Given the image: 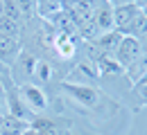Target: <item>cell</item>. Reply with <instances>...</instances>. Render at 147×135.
Segmentation results:
<instances>
[{"label":"cell","instance_id":"cb8c5ba5","mask_svg":"<svg viewBox=\"0 0 147 135\" xmlns=\"http://www.w3.org/2000/svg\"><path fill=\"white\" fill-rule=\"evenodd\" d=\"M140 45H143V52H147V36L143 41H140Z\"/></svg>","mask_w":147,"mask_h":135},{"label":"cell","instance_id":"e0dca14e","mask_svg":"<svg viewBox=\"0 0 147 135\" xmlns=\"http://www.w3.org/2000/svg\"><path fill=\"white\" fill-rule=\"evenodd\" d=\"M0 83H2L7 90L16 88V83H14V74H11V68H9V65H5L2 61H0Z\"/></svg>","mask_w":147,"mask_h":135},{"label":"cell","instance_id":"7402d4cb","mask_svg":"<svg viewBox=\"0 0 147 135\" xmlns=\"http://www.w3.org/2000/svg\"><path fill=\"white\" fill-rule=\"evenodd\" d=\"M20 135H36V131H34L32 126H27V128H25V131H23V133H20Z\"/></svg>","mask_w":147,"mask_h":135},{"label":"cell","instance_id":"44dd1931","mask_svg":"<svg viewBox=\"0 0 147 135\" xmlns=\"http://www.w3.org/2000/svg\"><path fill=\"white\" fill-rule=\"evenodd\" d=\"M7 115V104H5V99H0V117Z\"/></svg>","mask_w":147,"mask_h":135},{"label":"cell","instance_id":"d4e9b609","mask_svg":"<svg viewBox=\"0 0 147 135\" xmlns=\"http://www.w3.org/2000/svg\"><path fill=\"white\" fill-rule=\"evenodd\" d=\"M140 11H143V14H145V16H147V7H145V9H140Z\"/></svg>","mask_w":147,"mask_h":135},{"label":"cell","instance_id":"5bb4252c","mask_svg":"<svg viewBox=\"0 0 147 135\" xmlns=\"http://www.w3.org/2000/svg\"><path fill=\"white\" fill-rule=\"evenodd\" d=\"M66 88H68L79 101H84L86 106H95V104H97V92H95L93 88H88V86H66Z\"/></svg>","mask_w":147,"mask_h":135},{"label":"cell","instance_id":"484cf974","mask_svg":"<svg viewBox=\"0 0 147 135\" xmlns=\"http://www.w3.org/2000/svg\"><path fill=\"white\" fill-rule=\"evenodd\" d=\"M0 14H2V0H0Z\"/></svg>","mask_w":147,"mask_h":135},{"label":"cell","instance_id":"9c48e42d","mask_svg":"<svg viewBox=\"0 0 147 135\" xmlns=\"http://www.w3.org/2000/svg\"><path fill=\"white\" fill-rule=\"evenodd\" d=\"M27 126H30V122H25V119H18L14 115H2V119H0V135H20Z\"/></svg>","mask_w":147,"mask_h":135},{"label":"cell","instance_id":"7a4b0ae2","mask_svg":"<svg viewBox=\"0 0 147 135\" xmlns=\"http://www.w3.org/2000/svg\"><path fill=\"white\" fill-rule=\"evenodd\" d=\"M5 104H7V115H14L18 119H25V122H32V108L25 104V99L20 97L18 92V86L7 90L5 95Z\"/></svg>","mask_w":147,"mask_h":135},{"label":"cell","instance_id":"8fae6325","mask_svg":"<svg viewBox=\"0 0 147 135\" xmlns=\"http://www.w3.org/2000/svg\"><path fill=\"white\" fill-rule=\"evenodd\" d=\"M125 36H134V39H138V41H143L147 36V16L140 11V9H138V14L134 16V20L129 23Z\"/></svg>","mask_w":147,"mask_h":135},{"label":"cell","instance_id":"30bf717a","mask_svg":"<svg viewBox=\"0 0 147 135\" xmlns=\"http://www.w3.org/2000/svg\"><path fill=\"white\" fill-rule=\"evenodd\" d=\"M95 65H97L100 74H120V72H125L122 65L115 61V57H113V54H107V52H100Z\"/></svg>","mask_w":147,"mask_h":135},{"label":"cell","instance_id":"4316f807","mask_svg":"<svg viewBox=\"0 0 147 135\" xmlns=\"http://www.w3.org/2000/svg\"><path fill=\"white\" fill-rule=\"evenodd\" d=\"M0 39H2V36H0Z\"/></svg>","mask_w":147,"mask_h":135},{"label":"cell","instance_id":"7c38bea8","mask_svg":"<svg viewBox=\"0 0 147 135\" xmlns=\"http://www.w3.org/2000/svg\"><path fill=\"white\" fill-rule=\"evenodd\" d=\"M20 32H23V23L20 20H11V18H7V16H0V36L18 41Z\"/></svg>","mask_w":147,"mask_h":135},{"label":"cell","instance_id":"4fadbf2b","mask_svg":"<svg viewBox=\"0 0 147 135\" xmlns=\"http://www.w3.org/2000/svg\"><path fill=\"white\" fill-rule=\"evenodd\" d=\"M125 72L129 74V79H131L134 83H136V81H140V79L147 74V52H143V54L136 59V61H134V63L129 65Z\"/></svg>","mask_w":147,"mask_h":135},{"label":"cell","instance_id":"603a6c76","mask_svg":"<svg viewBox=\"0 0 147 135\" xmlns=\"http://www.w3.org/2000/svg\"><path fill=\"white\" fill-rule=\"evenodd\" d=\"M5 95H7V88H5L2 83H0V99H5Z\"/></svg>","mask_w":147,"mask_h":135},{"label":"cell","instance_id":"ffe728a7","mask_svg":"<svg viewBox=\"0 0 147 135\" xmlns=\"http://www.w3.org/2000/svg\"><path fill=\"white\" fill-rule=\"evenodd\" d=\"M111 7H122V5H131L134 0H107Z\"/></svg>","mask_w":147,"mask_h":135},{"label":"cell","instance_id":"9a60e30c","mask_svg":"<svg viewBox=\"0 0 147 135\" xmlns=\"http://www.w3.org/2000/svg\"><path fill=\"white\" fill-rule=\"evenodd\" d=\"M18 7L20 20H32L36 16V0H14Z\"/></svg>","mask_w":147,"mask_h":135},{"label":"cell","instance_id":"5b68a950","mask_svg":"<svg viewBox=\"0 0 147 135\" xmlns=\"http://www.w3.org/2000/svg\"><path fill=\"white\" fill-rule=\"evenodd\" d=\"M93 20H95V25H97V32H100V34L111 32V29H113V7H111L109 2H102V5L95 9Z\"/></svg>","mask_w":147,"mask_h":135},{"label":"cell","instance_id":"52a82bcc","mask_svg":"<svg viewBox=\"0 0 147 135\" xmlns=\"http://www.w3.org/2000/svg\"><path fill=\"white\" fill-rule=\"evenodd\" d=\"M66 9V0H36V16H41L43 20H52Z\"/></svg>","mask_w":147,"mask_h":135},{"label":"cell","instance_id":"d6986e66","mask_svg":"<svg viewBox=\"0 0 147 135\" xmlns=\"http://www.w3.org/2000/svg\"><path fill=\"white\" fill-rule=\"evenodd\" d=\"M134 90H136V95H138V99H140V104L147 106V74L140 79V81L134 83Z\"/></svg>","mask_w":147,"mask_h":135},{"label":"cell","instance_id":"3957f363","mask_svg":"<svg viewBox=\"0 0 147 135\" xmlns=\"http://www.w3.org/2000/svg\"><path fill=\"white\" fill-rule=\"evenodd\" d=\"M18 92L25 99V104L32 108V113L48 108V97H45V92L38 88L36 83H18Z\"/></svg>","mask_w":147,"mask_h":135},{"label":"cell","instance_id":"6da1fadb","mask_svg":"<svg viewBox=\"0 0 147 135\" xmlns=\"http://www.w3.org/2000/svg\"><path fill=\"white\" fill-rule=\"evenodd\" d=\"M140 54H143V45H140V41L134 39V36H122V41H120V45H118V50H115L113 57H115V61L122 65V70H127Z\"/></svg>","mask_w":147,"mask_h":135},{"label":"cell","instance_id":"ba28073f","mask_svg":"<svg viewBox=\"0 0 147 135\" xmlns=\"http://www.w3.org/2000/svg\"><path fill=\"white\" fill-rule=\"evenodd\" d=\"M120 41H122V34H120V32H115V29H111V32L100 34V36L95 39V45H97V50H100V52L115 54V50H118Z\"/></svg>","mask_w":147,"mask_h":135},{"label":"cell","instance_id":"8992f818","mask_svg":"<svg viewBox=\"0 0 147 135\" xmlns=\"http://www.w3.org/2000/svg\"><path fill=\"white\" fill-rule=\"evenodd\" d=\"M20 54V41H14V39H7V36H2L0 39V61L5 63V65H14V61L18 59Z\"/></svg>","mask_w":147,"mask_h":135},{"label":"cell","instance_id":"2e32d148","mask_svg":"<svg viewBox=\"0 0 147 135\" xmlns=\"http://www.w3.org/2000/svg\"><path fill=\"white\" fill-rule=\"evenodd\" d=\"M32 77L36 79L38 83H45V81L50 79V63H48V61H36Z\"/></svg>","mask_w":147,"mask_h":135},{"label":"cell","instance_id":"277c9868","mask_svg":"<svg viewBox=\"0 0 147 135\" xmlns=\"http://www.w3.org/2000/svg\"><path fill=\"white\" fill-rule=\"evenodd\" d=\"M136 14H138V7H136L134 2H131V5H122V7H113V29L125 36L129 23L134 20Z\"/></svg>","mask_w":147,"mask_h":135},{"label":"cell","instance_id":"ac0fdd59","mask_svg":"<svg viewBox=\"0 0 147 135\" xmlns=\"http://www.w3.org/2000/svg\"><path fill=\"white\" fill-rule=\"evenodd\" d=\"M0 16H7V18H11V20H20L16 2H14V0H2V14H0ZM20 23H23V20H20Z\"/></svg>","mask_w":147,"mask_h":135}]
</instances>
